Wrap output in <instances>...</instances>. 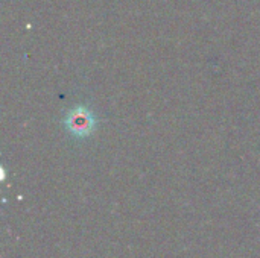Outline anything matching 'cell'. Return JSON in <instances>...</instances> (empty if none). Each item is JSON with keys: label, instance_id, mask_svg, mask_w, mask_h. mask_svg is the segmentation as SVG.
Here are the masks:
<instances>
[{"label": "cell", "instance_id": "6da1fadb", "mask_svg": "<svg viewBox=\"0 0 260 258\" xmlns=\"http://www.w3.org/2000/svg\"><path fill=\"white\" fill-rule=\"evenodd\" d=\"M64 126L75 137H87L94 129V119L88 109L75 108L67 114Z\"/></svg>", "mask_w": 260, "mask_h": 258}]
</instances>
